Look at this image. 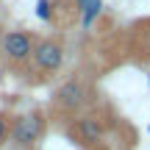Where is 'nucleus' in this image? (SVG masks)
I'll use <instances>...</instances> for the list:
<instances>
[{
  "label": "nucleus",
  "instance_id": "1",
  "mask_svg": "<svg viewBox=\"0 0 150 150\" xmlns=\"http://www.w3.org/2000/svg\"><path fill=\"white\" fill-rule=\"evenodd\" d=\"M45 136V117L39 111H28L20 114V117L11 120V136L8 139L14 142L17 147H33L39 139Z\"/></svg>",
  "mask_w": 150,
  "mask_h": 150
},
{
  "label": "nucleus",
  "instance_id": "4",
  "mask_svg": "<svg viewBox=\"0 0 150 150\" xmlns=\"http://www.w3.org/2000/svg\"><path fill=\"white\" fill-rule=\"evenodd\" d=\"M53 100H56V106L64 108V111H75V108H81L86 103V86L81 83V81L70 78L67 83H61L59 89H56Z\"/></svg>",
  "mask_w": 150,
  "mask_h": 150
},
{
  "label": "nucleus",
  "instance_id": "8",
  "mask_svg": "<svg viewBox=\"0 0 150 150\" xmlns=\"http://www.w3.org/2000/svg\"><path fill=\"white\" fill-rule=\"evenodd\" d=\"M8 136H11V117L0 111V145H3Z\"/></svg>",
  "mask_w": 150,
  "mask_h": 150
},
{
  "label": "nucleus",
  "instance_id": "5",
  "mask_svg": "<svg viewBox=\"0 0 150 150\" xmlns=\"http://www.w3.org/2000/svg\"><path fill=\"white\" fill-rule=\"evenodd\" d=\"M75 136L81 145H100L103 139V125L97 117H81L75 122Z\"/></svg>",
  "mask_w": 150,
  "mask_h": 150
},
{
  "label": "nucleus",
  "instance_id": "6",
  "mask_svg": "<svg viewBox=\"0 0 150 150\" xmlns=\"http://www.w3.org/2000/svg\"><path fill=\"white\" fill-rule=\"evenodd\" d=\"M75 3H78V8H81V25L89 28L92 22H95V17L100 14L103 0H75Z\"/></svg>",
  "mask_w": 150,
  "mask_h": 150
},
{
  "label": "nucleus",
  "instance_id": "7",
  "mask_svg": "<svg viewBox=\"0 0 150 150\" xmlns=\"http://www.w3.org/2000/svg\"><path fill=\"white\" fill-rule=\"evenodd\" d=\"M36 17L45 22L53 20V8H50V0H36Z\"/></svg>",
  "mask_w": 150,
  "mask_h": 150
},
{
  "label": "nucleus",
  "instance_id": "2",
  "mask_svg": "<svg viewBox=\"0 0 150 150\" xmlns=\"http://www.w3.org/2000/svg\"><path fill=\"white\" fill-rule=\"evenodd\" d=\"M31 59H33V67L39 72H56L64 64V47L56 39H42V42H36Z\"/></svg>",
  "mask_w": 150,
  "mask_h": 150
},
{
  "label": "nucleus",
  "instance_id": "9",
  "mask_svg": "<svg viewBox=\"0 0 150 150\" xmlns=\"http://www.w3.org/2000/svg\"><path fill=\"white\" fill-rule=\"evenodd\" d=\"M147 131H150V128H147Z\"/></svg>",
  "mask_w": 150,
  "mask_h": 150
},
{
  "label": "nucleus",
  "instance_id": "3",
  "mask_svg": "<svg viewBox=\"0 0 150 150\" xmlns=\"http://www.w3.org/2000/svg\"><path fill=\"white\" fill-rule=\"evenodd\" d=\"M33 47H36V42L31 39V33L28 31H8L3 36V53L8 61H28L33 56Z\"/></svg>",
  "mask_w": 150,
  "mask_h": 150
}]
</instances>
